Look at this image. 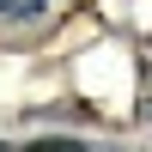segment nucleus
I'll use <instances>...</instances> for the list:
<instances>
[{
	"mask_svg": "<svg viewBox=\"0 0 152 152\" xmlns=\"http://www.w3.org/2000/svg\"><path fill=\"white\" fill-rule=\"evenodd\" d=\"M18 152H91V146H85V140H31Z\"/></svg>",
	"mask_w": 152,
	"mask_h": 152,
	"instance_id": "f03ea898",
	"label": "nucleus"
},
{
	"mask_svg": "<svg viewBox=\"0 0 152 152\" xmlns=\"http://www.w3.org/2000/svg\"><path fill=\"white\" fill-rule=\"evenodd\" d=\"M91 152H97V146H91Z\"/></svg>",
	"mask_w": 152,
	"mask_h": 152,
	"instance_id": "39448f33",
	"label": "nucleus"
},
{
	"mask_svg": "<svg viewBox=\"0 0 152 152\" xmlns=\"http://www.w3.org/2000/svg\"><path fill=\"white\" fill-rule=\"evenodd\" d=\"M146 122H152V104H146Z\"/></svg>",
	"mask_w": 152,
	"mask_h": 152,
	"instance_id": "7ed1b4c3",
	"label": "nucleus"
},
{
	"mask_svg": "<svg viewBox=\"0 0 152 152\" xmlns=\"http://www.w3.org/2000/svg\"><path fill=\"white\" fill-rule=\"evenodd\" d=\"M0 152H12V146H0Z\"/></svg>",
	"mask_w": 152,
	"mask_h": 152,
	"instance_id": "20e7f679",
	"label": "nucleus"
},
{
	"mask_svg": "<svg viewBox=\"0 0 152 152\" xmlns=\"http://www.w3.org/2000/svg\"><path fill=\"white\" fill-rule=\"evenodd\" d=\"M49 0H0V24H24V18H43Z\"/></svg>",
	"mask_w": 152,
	"mask_h": 152,
	"instance_id": "f257e3e1",
	"label": "nucleus"
}]
</instances>
